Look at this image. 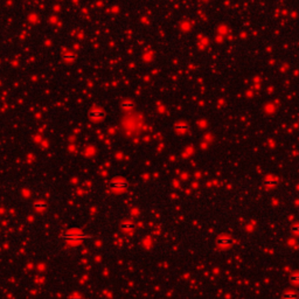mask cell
Segmentation results:
<instances>
[{
    "label": "cell",
    "instance_id": "1",
    "mask_svg": "<svg viewBox=\"0 0 299 299\" xmlns=\"http://www.w3.org/2000/svg\"><path fill=\"white\" fill-rule=\"evenodd\" d=\"M89 116H90L91 119H94V120H101V119L104 118L105 113H104V111L101 110V109H94V110H91V111L89 112Z\"/></svg>",
    "mask_w": 299,
    "mask_h": 299
},
{
    "label": "cell",
    "instance_id": "2",
    "mask_svg": "<svg viewBox=\"0 0 299 299\" xmlns=\"http://www.w3.org/2000/svg\"><path fill=\"white\" fill-rule=\"evenodd\" d=\"M111 188L115 191H123V189L128 188V183L124 181H115L111 183Z\"/></svg>",
    "mask_w": 299,
    "mask_h": 299
},
{
    "label": "cell",
    "instance_id": "3",
    "mask_svg": "<svg viewBox=\"0 0 299 299\" xmlns=\"http://www.w3.org/2000/svg\"><path fill=\"white\" fill-rule=\"evenodd\" d=\"M46 208H47V204L43 201H35V203H34V209L36 212H43Z\"/></svg>",
    "mask_w": 299,
    "mask_h": 299
},
{
    "label": "cell",
    "instance_id": "4",
    "mask_svg": "<svg viewBox=\"0 0 299 299\" xmlns=\"http://www.w3.org/2000/svg\"><path fill=\"white\" fill-rule=\"evenodd\" d=\"M133 105H134V104H133L132 102H128V101H126V102H123V103H122V107H123V109H126V110H128V109H132Z\"/></svg>",
    "mask_w": 299,
    "mask_h": 299
},
{
    "label": "cell",
    "instance_id": "5",
    "mask_svg": "<svg viewBox=\"0 0 299 299\" xmlns=\"http://www.w3.org/2000/svg\"><path fill=\"white\" fill-rule=\"evenodd\" d=\"M122 228L123 229H128V228H133V224L130 222H123L122 223Z\"/></svg>",
    "mask_w": 299,
    "mask_h": 299
},
{
    "label": "cell",
    "instance_id": "6",
    "mask_svg": "<svg viewBox=\"0 0 299 299\" xmlns=\"http://www.w3.org/2000/svg\"><path fill=\"white\" fill-rule=\"evenodd\" d=\"M291 280L294 283V284H299V275H294L291 277Z\"/></svg>",
    "mask_w": 299,
    "mask_h": 299
},
{
    "label": "cell",
    "instance_id": "7",
    "mask_svg": "<svg viewBox=\"0 0 299 299\" xmlns=\"http://www.w3.org/2000/svg\"><path fill=\"white\" fill-rule=\"evenodd\" d=\"M69 299H83V297L81 296V294H78V293H74V294H71Z\"/></svg>",
    "mask_w": 299,
    "mask_h": 299
},
{
    "label": "cell",
    "instance_id": "8",
    "mask_svg": "<svg viewBox=\"0 0 299 299\" xmlns=\"http://www.w3.org/2000/svg\"><path fill=\"white\" fill-rule=\"evenodd\" d=\"M288 299H290V298H288Z\"/></svg>",
    "mask_w": 299,
    "mask_h": 299
}]
</instances>
